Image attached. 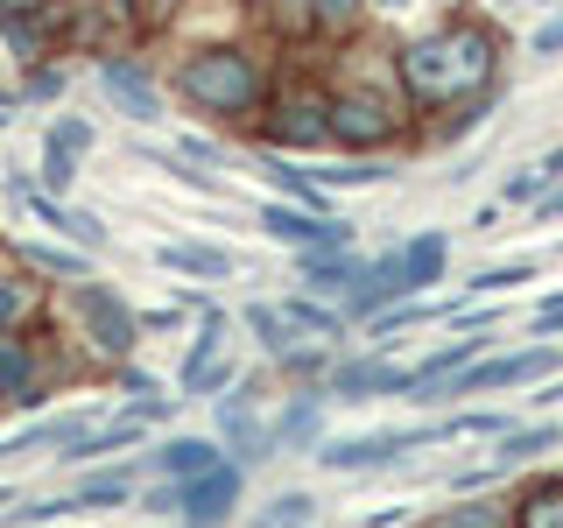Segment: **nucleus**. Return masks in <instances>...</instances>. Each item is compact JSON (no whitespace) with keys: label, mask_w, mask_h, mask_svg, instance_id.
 <instances>
[{"label":"nucleus","mask_w":563,"mask_h":528,"mask_svg":"<svg viewBox=\"0 0 563 528\" xmlns=\"http://www.w3.org/2000/svg\"><path fill=\"white\" fill-rule=\"evenodd\" d=\"M366 254L360 246H331V254H296V275H303L310 296H324V304H345V289L360 282Z\"/></svg>","instance_id":"6ab92c4d"},{"label":"nucleus","mask_w":563,"mask_h":528,"mask_svg":"<svg viewBox=\"0 0 563 528\" xmlns=\"http://www.w3.org/2000/svg\"><path fill=\"white\" fill-rule=\"evenodd\" d=\"M268 444L275 451H317L324 444V387H296L289 409L268 422Z\"/></svg>","instance_id":"a211bd4d"},{"label":"nucleus","mask_w":563,"mask_h":528,"mask_svg":"<svg viewBox=\"0 0 563 528\" xmlns=\"http://www.w3.org/2000/svg\"><path fill=\"white\" fill-rule=\"evenodd\" d=\"M542 190H550V176H542V163H521V169L500 184V205H536Z\"/></svg>","instance_id":"72a5a7b5"},{"label":"nucleus","mask_w":563,"mask_h":528,"mask_svg":"<svg viewBox=\"0 0 563 528\" xmlns=\"http://www.w3.org/2000/svg\"><path fill=\"white\" fill-rule=\"evenodd\" d=\"M409 387H416V366H401L395 352H352V360H339L324 374V402H387V395H401L409 402Z\"/></svg>","instance_id":"6e6552de"},{"label":"nucleus","mask_w":563,"mask_h":528,"mask_svg":"<svg viewBox=\"0 0 563 528\" xmlns=\"http://www.w3.org/2000/svg\"><path fill=\"white\" fill-rule=\"evenodd\" d=\"M282 317L296 324V339H345L352 331V317L339 310V304H324V296H310V289H296V296H282Z\"/></svg>","instance_id":"4be33fe9"},{"label":"nucleus","mask_w":563,"mask_h":528,"mask_svg":"<svg viewBox=\"0 0 563 528\" xmlns=\"http://www.w3.org/2000/svg\"><path fill=\"white\" fill-rule=\"evenodd\" d=\"M176 155H184V163H205V169H219V163H225V148H219L211 134H184V141H176Z\"/></svg>","instance_id":"e433bc0d"},{"label":"nucleus","mask_w":563,"mask_h":528,"mask_svg":"<svg viewBox=\"0 0 563 528\" xmlns=\"http://www.w3.org/2000/svg\"><path fill=\"white\" fill-rule=\"evenodd\" d=\"M324 128H331V148L380 155L401 134V99L366 92V85H324Z\"/></svg>","instance_id":"7ed1b4c3"},{"label":"nucleus","mask_w":563,"mask_h":528,"mask_svg":"<svg viewBox=\"0 0 563 528\" xmlns=\"http://www.w3.org/2000/svg\"><path fill=\"white\" fill-rule=\"evenodd\" d=\"M70 501H78V515H113V507H128V501H134V465H106V472H85Z\"/></svg>","instance_id":"b1692460"},{"label":"nucleus","mask_w":563,"mask_h":528,"mask_svg":"<svg viewBox=\"0 0 563 528\" xmlns=\"http://www.w3.org/2000/svg\"><path fill=\"white\" fill-rule=\"evenodd\" d=\"M528 57H542V64L563 57V8H550L536 29H528Z\"/></svg>","instance_id":"c9c22d12"},{"label":"nucleus","mask_w":563,"mask_h":528,"mask_svg":"<svg viewBox=\"0 0 563 528\" xmlns=\"http://www.w3.org/2000/svg\"><path fill=\"white\" fill-rule=\"evenodd\" d=\"M22 310H29V289H22V282H0V331H14Z\"/></svg>","instance_id":"58836bf2"},{"label":"nucleus","mask_w":563,"mask_h":528,"mask_svg":"<svg viewBox=\"0 0 563 528\" xmlns=\"http://www.w3.org/2000/svg\"><path fill=\"white\" fill-rule=\"evenodd\" d=\"M141 515H148V521H176V515H184V486H176V480H155L148 493H141Z\"/></svg>","instance_id":"f704fd0d"},{"label":"nucleus","mask_w":563,"mask_h":528,"mask_svg":"<svg viewBox=\"0 0 563 528\" xmlns=\"http://www.w3.org/2000/svg\"><path fill=\"white\" fill-rule=\"evenodd\" d=\"M14 254H22L35 275H57L64 289H70V282H85V275H92V254H85V246H49V240H22V246H14Z\"/></svg>","instance_id":"cd10ccee"},{"label":"nucleus","mask_w":563,"mask_h":528,"mask_svg":"<svg viewBox=\"0 0 563 528\" xmlns=\"http://www.w3.org/2000/svg\"><path fill=\"white\" fill-rule=\"evenodd\" d=\"M275 374L282 381H303V387H324V374H331V366H339V352H331L324 339H303V345H289V352H275Z\"/></svg>","instance_id":"c85d7f7f"},{"label":"nucleus","mask_w":563,"mask_h":528,"mask_svg":"<svg viewBox=\"0 0 563 528\" xmlns=\"http://www.w3.org/2000/svg\"><path fill=\"white\" fill-rule=\"evenodd\" d=\"M8 501H14V486H0V507H8Z\"/></svg>","instance_id":"79ce46f5"},{"label":"nucleus","mask_w":563,"mask_h":528,"mask_svg":"<svg viewBox=\"0 0 563 528\" xmlns=\"http://www.w3.org/2000/svg\"><path fill=\"white\" fill-rule=\"evenodd\" d=\"M254 226L268 240H282V246H296V254H331V246H352V219L345 211H303V205H289V198H268L254 211Z\"/></svg>","instance_id":"1a4fd4ad"},{"label":"nucleus","mask_w":563,"mask_h":528,"mask_svg":"<svg viewBox=\"0 0 563 528\" xmlns=\"http://www.w3.org/2000/svg\"><path fill=\"white\" fill-rule=\"evenodd\" d=\"M261 395H268V374H240L219 402H211L219 444H225V458H240V465H268V458H275V444H268V416H261Z\"/></svg>","instance_id":"0eeeda50"},{"label":"nucleus","mask_w":563,"mask_h":528,"mask_svg":"<svg viewBox=\"0 0 563 528\" xmlns=\"http://www.w3.org/2000/svg\"><path fill=\"white\" fill-rule=\"evenodd\" d=\"M70 317H78L85 345H92L99 360H113V366L134 360V345H141V310L113 289V282H99V275L70 282Z\"/></svg>","instance_id":"39448f33"},{"label":"nucleus","mask_w":563,"mask_h":528,"mask_svg":"<svg viewBox=\"0 0 563 528\" xmlns=\"http://www.w3.org/2000/svg\"><path fill=\"white\" fill-rule=\"evenodd\" d=\"M99 92L113 99V113H128L134 128H155L163 120V78L148 70V57H99Z\"/></svg>","instance_id":"9b49d317"},{"label":"nucleus","mask_w":563,"mask_h":528,"mask_svg":"<svg viewBox=\"0 0 563 528\" xmlns=\"http://www.w3.org/2000/svg\"><path fill=\"white\" fill-rule=\"evenodd\" d=\"M437 8H444V14H457V8H465V0H437Z\"/></svg>","instance_id":"a19ab883"},{"label":"nucleus","mask_w":563,"mask_h":528,"mask_svg":"<svg viewBox=\"0 0 563 528\" xmlns=\"http://www.w3.org/2000/svg\"><path fill=\"white\" fill-rule=\"evenodd\" d=\"M437 444H451L444 422H401V430L324 437V444H317L310 458H317V472H387V465H401L409 451H437Z\"/></svg>","instance_id":"20e7f679"},{"label":"nucleus","mask_w":563,"mask_h":528,"mask_svg":"<svg viewBox=\"0 0 563 528\" xmlns=\"http://www.w3.org/2000/svg\"><path fill=\"white\" fill-rule=\"evenodd\" d=\"M240 501H246V465L240 458H219L211 472L184 480V515H176V528H233Z\"/></svg>","instance_id":"9d476101"},{"label":"nucleus","mask_w":563,"mask_h":528,"mask_svg":"<svg viewBox=\"0 0 563 528\" xmlns=\"http://www.w3.org/2000/svg\"><path fill=\"white\" fill-rule=\"evenodd\" d=\"M542 275V261H500V268H479L465 282V296L472 304H486V296H507V289H521V282H536Z\"/></svg>","instance_id":"2f4dec72"},{"label":"nucleus","mask_w":563,"mask_h":528,"mask_svg":"<svg viewBox=\"0 0 563 528\" xmlns=\"http://www.w3.org/2000/svg\"><path fill=\"white\" fill-rule=\"evenodd\" d=\"M225 458V444L219 437H190V430H176V437H163V444L148 451V480H198V472H211Z\"/></svg>","instance_id":"4468645a"},{"label":"nucleus","mask_w":563,"mask_h":528,"mask_svg":"<svg viewBox=\"0 0 563 528\" xmlns=\"http://www.w3.org/2000/svg\"><path fill=\"white\" fill-rule=\"evenodd\" d=\"M507 515H515V528H563V472H550V480H536V486H521Z\"/></svg>","instance_id":"a878e982"},{"label":"nucleus","mask_w":563,"mask_h":528,"mask_svg":"<svg viewBox=\"0 0 563 528\" xmlns=\"http://www.w3.org/2000/svg\"><path fill=\"white\" fill-rule=\"evenodd\" d=\"M176 317H184V304L176 310H141V331H176Z\"/></svg>","instance_id":"ea45409f"},{"label":"nucleus","mask_w":563,"mask_h":528,"mask_svg":"<svg viewBox=\"0 0 563 528\" xmlns=\"http://www.w3.org/2000/svg\"><path fill=\"white\" fill-rule=\"evenodd\" d=\"M169 92L184 99L190 113L219 120V128H254L261 106H268V92H275V70L233 35V43H198V50H184V57H176V70H169Z\"/></svg>","instance_id":"f03ea898"},{"label":"nucleus","mask_w":563,"mask_h":528,"mask_svg":"<svg viewBox=\"0 0 563 528\" xmlns=\"http://www.w3.org/2000/svg\"><path fill=\"white\" fill-rule=\"evenodd\" d=\"M57 92H64V70H57V64H35V70H29V85H22L14 99H57Z\"/></svg>","instance_id":"4c0bfd02"},{"label":"nucleus","mask_w":563,"mask_h":528,"mask_svg":"<svg viewBox=\"0 0 563 528\" xmlns=\"http://www.w3.org/2000/svg\"><path fill=\"white\" fill-rule=\"evenodd\" d=\"M169 528H176V521H169Z\"/></svg>","instance_id":"a18cd8bd"},{"label":"nucleus","mask_w":563,"mask_h":528,"mask_svg":"<svg viewBox=\"0 0 563 528\" xmlns=\"http://www.w3.org/2000/svg\"><path fill=\"white\" fill-rule=\"evenodd\" d=\"M556 444H563V422H556V416H536V422H515V430L493 437V458H486V465L507 480V472H521V465H536V458H550Z\"/></svg>","instance_id":"2eb2a0df"},{"label":"nucleus","mask_w":563,"mask_h":528,"mask_svg":"<svg viewBox=\"0 0 563 528\" xmlns=\"http://www.w3.org/2000/svg\"><path fill=\"white\" fill-rule=\"evenodd\" d=\"M500 64H507V35L457 8V14H444V22L416 29L409 43L395 50V92H401L409 113L437 120V113H451V106L507 85Z\"/></svg>","instance_id":"f257e3e1"},{"label":"nucleus","mask_w":563,"mask_h":528,"mask_svg":"<svg viewBox=\"0 0 563 528\" xmlns=\"http://www.w3.org/2000/svg\"><path fill=\"white\" fill-rule=\"evenodd\" d=\"M134 444H148V422H134V416H113V422H92L85 437H70V444L57 451L64 465H99V458H113V451H134Z\"/></svg>","instance_id":"412c9836"},{"label":"nucleus","mask_w":563,"mask_h":528,"mask_svg":"<svg viewBox=\"0 0 563 528\" xmlns=\"http://www.w3.org/2000/svg\"><path fill=\"white\" fill-rule=\"evenodd\" d=\"M550 254H556V261H563V240H556V246H550Z\"/></svg>","instance_id":"c03bdc74"},{"label":"nucleus","mask_w":563,"mask_h":528,"mask_svg":"<svg viewBox=\"0 0 563 528\" xmlns=\"http://www.w3.org/2000/svg\"><path fill=\"white\" fill-rule=\"evenodd\" d=\"M366 22V0H310V35H352Z\"/></svg>","instance_id":"473e14b6"},{"label":"nucleus","mask_w":563,"mask_h":528,"mask_svg":"<svg viewBox=\"0 0 563 528\" xmlns=\"http://www.w3.org/2000/svg\"><path fill=\"white\" fill-rule=\"evenodd\" d=\"M99 148V134H92V120L85 113H57L43 128V190L49 198H64L70 184H78V163Z\"/></svg>","instance_id":"f8f14e48"},{"label":"nucleus","mask_w":563,"mask_h":528,"mask_svg":"<svg viewBox=\"0 0 563 528\" xmlns=\"http://www.w3.org/2000/svg\"><path fill=\"white\" fill-rule=\"evenodd\" d=\"M500 92H507V85H493V92L465 99V106H451V113H437V120H422V141H430V148H451V141L479 134L486 120H493V106H500Z\"/></svg>","instance_id":"5701e85b"},{"label":"nucleus","mask_w":563,"mask_h":528,"mask_svg":"<svg viewBox=\"0 0 563 528\" xmlns=\"http://www.w3.org/2000/svg\"><path fill=\"white\" fill-rule=\"evenodd\" d=\"M0 8H29V0H0Z\"/></svg>","instance_id":"37998d69"},{"label":"nucleus","mask_w":563,"mask_h":528,"mask_svg":"<svg viewBox=\"0 0 563 528\" xmlns=\"http://www.w3.org/2000/svg\"><path fill=\"white\" fill-rule=\"evenodd\" d=\"M401 275H409L416 296H430L437 282L451 275V233H444V226H422V233L401 240Z\"/></svg>","instance_id":"aec40b11"},{"label":"nucleus","mask_w":563,"mask_h":528,"mask_svg":"<svg viewBox=\"0 0 563 528\" xmlns=\"http://www.w3.org/2000/svg\"><path fill=\"white\" fill-rule=\"evenodd\" d=\"M254 134H261V148H282V155H317V148H331L324 85H282V78H275V92H268V106H261Z\"/></svg>","instance_id":"423d86ee"},{"label":"nucleus","mask_w":563,"mask_h":528,"mask_svg":"<svg viewBox=\"0 0 563 528\" xmlns=\"http://www.w3.org/2000/svg\"><path fill=\"white\" fill-rule=\"evenodd\" d=\"M409 275H401V246H387V254H374V261H366V268H360V282H352V289H345V317H352V324H366V317H374V310H387V304H409Z\"/></svg>","instance_id":"ddd939ff"},{"label":"nucleus","mask_w":563,"mask_h":528,"mask_svg":"<svg viewBox=\"0 0 563 528\" xmlns=\"http://www.w3.org/2000/svg\"><path fill=\"white\" fill-rule=\"evenodd\" d=\"M240 324H246V331L261 339V360H275V352L303 345V339H296V324L282 317V304H246V310H240Z\"/></svg>","instance_id":"c756f323"},{"label":"nucleus","mask_w":563,"mask_h":528,"mask_svg":"<svg viewBox=\"0 0 563 528\" xmlns=\"http://www.w3.org/2000/svg\"><path fill=\"white\" fill-rule=\"evenodd\" d=\"M401 163H366V155H345V163H324L317 184L324 190H366V184H395Z\"/></svg>","instance_id":"7c9ffc66"},{"label":"nucleus","mask_w":563,"mask_h":528,"mask_svg":"<svg viewBox=\"0 0 563 528\" xmlns=\"http://www.w3.org/2000/svg\"><path fill=\"white\" fill-rule=\"evenodd\" d=\"M416 528H515V515H507L500 501H486V493H465V501L437 507V515H422Z\"/></svg>","instance_id":"bb28decb"},{"label":"nucleus","mask_w":563,"mask_h":528,"mask_svg":"<svg viewBox=\"0 0 563 528\" xmlns=\"http://www.w3.org/2000/svg\"><path fill=\"white\" fill-rule=\"evenodd\" d=\"M0 402H14V409H43V374H35V339L22 331H0Z\"/></svg>","instance_id":"f3484780"},{"label":"nucleus","mask_w":563,"mask_h":528,"mask_svg":"<svg viewBox=\"0 0 563 528\" xmlns=\"http://www.w3.org/2000/svg\"><path fill=\"white\" fill-rule=\"evenodd\" d=\"M155 268L190 275V282H233L240 254H233V246H211V240H163V246H155Z\"/></svg>","instance_id":"dca6fc26"},{"label":"nucleus","mask_w":563,"mask_h":528,"mask_svg":"<svg viewBox=\"0 0 563 528\" xmlns=\"http://www.w3.org/2000/svg\"><path fill=\"white\" fill-rule=\"evenodd\" d=\"M317 507L324 501H317L310 486H282L275 501H261L254 515H246V528H317Z\"/></svg>","instance_id":"393cba45"}]
</instances>
